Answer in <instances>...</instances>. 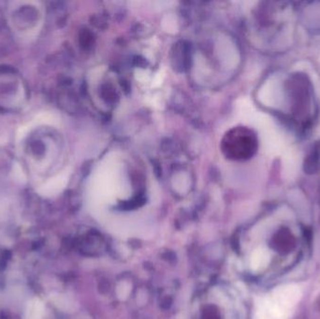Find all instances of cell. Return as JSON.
<instances>
[{"instance_id":"6da1fadb","label":"cell","mask_w":320,"mask_h":319,"mask_svg":"<svg viewBox=\"0 0 320 319\" xmlns=\"http://www.w3.org/2000/svg\"><path fill=\"white\" fill-rule=\"evenodd\" d=\"M294 244L295 240L288 231L280 232L277 237V247L282 252H288L292 249Z\"/></svg>"},{"instance_id":"7a4b0ae2","label":"cell","mask_w":320,"mask_h":319,"mask_svg":"<svg viewBox=\"0 0 320 319\" xmlns=\"http://www.w3.org/2000/svg\"><path fill=\"white\" fill-rule=\"evenodd\" d=\"M43 311V304L41 301L38 299H34L27 305L25 319H41Z\"/></svg>"}]
</instances>
